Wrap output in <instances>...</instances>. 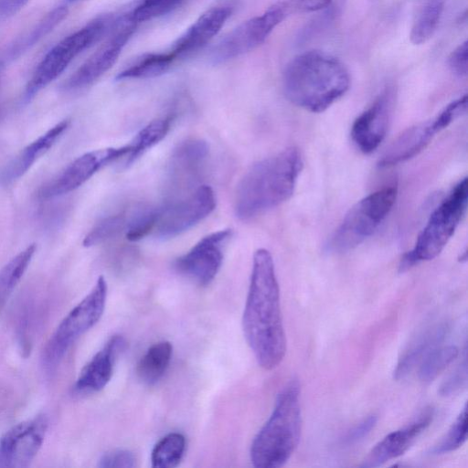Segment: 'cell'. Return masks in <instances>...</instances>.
<instances>
[{"label": "cell", "mask_w": 468, "mask_h": 468, "mask_svg": "<svg viewBox=\"0 0 468 468\" xmlns=\"http://www.w3.org/2000/svg\"><path fill=\"white\" fill-rule=\"evenodd\" d=\"M242 329L260 367L266 370L277 367L286 352V337L274 263L266 249L253 255Z\"/></svg>", "instance_id": "obj_1"}, {"label": "cell", "mask_w": 468, "mask_h": 468, "mask_svg": "<svg viewBox=\"0 0 468 468\" xmlns=\"http://www.w3.org/2000/svg\"><path fill=\"white\" fill-rule=\"evenodd\" d=\"M302 167V154L295 147L253 164L236 188V217L250 220L289 199Z\"/></svg>", "instance_id": "obj_2"}, {"label": "cell", "mask_w": 468, "mask_h": 468, "mask_svg": "<svg viewBox=\"0 0 468 468\" xmlns=\"http://www.w3.org/2000/svg\"><path fill=\"white\" fill-rule=\"evenodd\" d=\"M282 84L291 102L306 111L321 112L346 92L350 76L336 58L310 50L294 57L288 63Z\"/></svg>", "instance_id": "obj_3"}, {"label": "cell", "mask_w": 468, "mask_h": 468, "mask_svg": "<svg viewBox=\"0 0 468 468\" xmlns=\"http://www.w3.org/2000/svg\"><path fill=\"white\" fill-rule=\"evenodd\" d=\"M299 392V382L292 379L278 394L272 413L251 443L254 467H282L297 448L302 431Z\"/></svg>", "instance_id": "obj_4"}, {"label": "cell", "mask_w": 468, "mask_h": 468, "mask_svg": "<svg viewBox=\"0 0 468 468\" xmlns=\"http://www.w3.org/2000/svg\"><path fill=\"white\" fill-rule=\"evenodd\" d=\"M468 200L467 178L461 180L430 216L412 250L401 258L400 272L437 257L463 217Z\"/></svg>", "instance_id": "obj_5"}, {"label": "cell", "mask_w": 468, "mask_h": 468, "mask_svg": "<svg viewBox=\"0 0 468 468\" xmlns=\"http://www.w3.org/2000/svg\"><path fill=\"white\" fill-rule=\"evenodd\" d=\"M116 18L101 16L56 44L38 63L28 80L24 100L29 101L41 90L54 81L83 50L97 42L112 26Z\"/></svg>", "instance_id": "obj_6"}, {"label": "cell", "mask_w": 468, "mask_h": 468, "mask_svg": "<svg viewBox=\"0 0 468 468\" xmlns=\"http://www.w3.org/2000/svg\"><path fill=\"white\" fill-rule=\"evenodd\" d=\"M397 186L379 189L356 203L325 244L329 253L348 251L370 237L391 210Z\"/></svg>", "instance_id": "obj_7"}, {"label": "cell", "mask_w": 468, "mask_h": 468, "mask_svg": "<svg viewBox=\"0 0 468 468\" xmlns=\"http://www.w3.org/2000/svg\"><path fill=\"white\" fill-rule=\"evenodd\" d=\"M107 282L100 276L91 291L63 318L48 340L41 356L43 367L53 370L72 344L101 319L106 303Z\"/></svg>", "instance_id": "obj_8"}, {"label": "cell", "mask_w": 468, "mask_h": 468, "mask_svg": "<svg viewBox=\"0 0 468 468\" xmlns=\"http://www.w3.org/2000/svg\"><path fill=\"white\" fill-rule=\"evenodd\" d=\"M286 18L281 3L277 2L263 14L242 22L221 38L210 50L209 61L224 63L252 51L263 44L273 29Z\"/></svg>", "instance_id": "obj_9"}, {"label": "cell", "mask_w": 468, "mask_h": 468, "mask_svg": "<svg viewBox=\"0 0 468 468\" xmlns=\"http://www.w3.org/2000/svg\"><path fill=\"white\" fill-rule=\"evenodd\" d=\"M467 109V95L449 103L431 119L403 132L386 150L378 162L388 167L407 161L420 153L441 131L462 116Z\"/></svg>", "instance_id": "obj_10"}, {"label": "cell", "mask_w": 468, "mask_h": 468, "mask_svg": "<svg viewBox=\"0 0 468 468\" xmlns=\"http://www.w3.org/2000/svg\"><path fill=\"white\" fill-rule=\"evenodd\" d=\"M215 207L213 189L207 185L198 186L186 197L161 206L155 234L161 239L176 237L203 220Z\"/></svg>", "instance_id": "obj_11"}, {"label": "cell", "mask_w": 468, "mask_h": 468, "mask_svg": "<svg viewBox=\"0 0 468 468\" xmlns=\"http://www.w3.org/2000/svg\"><path fill=\"white\" fill-rule=\"evenodd\" d=\"M129 146L107 147L87 152L68 165L39 192L40 197L53 198L74 191L105 165L126 157Z\"/></svg>", "instance_id": "obj_12"}, {"label": "cell", "mask_w": 468, "mask_h": 468, "mask_svg": "<svg viewBox=\"0 0 468 468\" xmlns=\"http://www.w3.org/2000/svg\"><path fill=\"white\" fill-rule=\"evenodd\" d=\"M231 236L230 229L205 236L186 253L176 260V271L198 285L209 284L221 267L223 250Z\"/></svg>", "instance_id": "obj_13"}, {"label": "cell", "mask_w": 468, "mask_h": 468, "mask_svg": "<svg viewBox=\"0 0 468 468\" xmlns=\"http://www.w3.org/2000/svg\"><path fill=\"white\" fill-rule=\"evenodd\" d=\"M45 414L13 426L0 439V467H27L37 454L48 430Z\"/></svg>", "instance_id": "obj_14"}, {"label": "cell", "mask_w": 468, "mask_h": 468, "mask_svg": "<svg viewBox=\"0 0 468 468\" xmlns=\"http://www.w3.org/2000/svg\"><path fill=\"white\" fill-rule=\"evenodd\" d=\"M115 27V33L67 80L66 90H81L93 84L116 63L136 26L120 16L116 19Z\"/></svg>", "instance_id": "obj_15"}, {"label": "cell", "mask_w": 468, "mask_h": 468, "mask_svg": "<svg viewBox=\"0 0 468 468\" xmlns=\"http://www.w3.org/2000/svg\"><path fill=\"white\" fill-rule=\"evenodd\" d=\"M392 107L393 93L387 90L355 120L351 128V137L356 147L364 154L374 152L384 140Z\"/></svg>", "instance_id": "obj_16"}, {"label": "cell", "mask_w": 468, "mask_h": 468, "mask_svg": "<svg viewBox=\"0 0 468 468\" xmlns=\"http://www.w3.org/2000/svg\"><path fill=\"white\" fill-rule=\"evenodd\" d=\"M433 419L432 408L425 409L416 420L379 441L364 459L361 467H378L404 454Z\"/></svg>", "instance_id": "obj_17"}, {"label": "cell", "mask_w": 468, "mask_h": 468, "mask_svg": "<svg viewBox=\"0 0 468 468\" xmlns=\"http://www.w3.org/2000/svg\"><path fill=\"white\" fill-rule=\"evenodd\" d=\"M126 348V341L120 335H112L80 371L74 391L90 394L102 389L110 381L114 364Z\"/></svg>", "instance_id": "obj_18"}, {"label": "cell", "mask_w": 468, "mask_h": 468, "mask_svg": "<svg viewBox=\"0 0 468 468\" xmlns=\"http://www.w3.org/2000/svg\"><path fill=\"white\" fill-rule=\"evenodd\" d=\"M231 13L229 5L207 9L174 42L169 51L178 59L199 50L220 31Z\"/></svg>", "instance_id": "obj_19"}, {"label": "cell", "mask_w": 468, "mask_h": 468, "mask_svg": "<svg viewBox=\"0 0 468 468\" xmlns=\"http://www.w3.org/2000/svg\"><path fill=\"white\" fill-rule=\"evenodd\" d=\"M70 121L65 119L25 146L0 172V183L9 186L21 178L44 155L68 129Z\"/></svg>", "instance_id": "obj_20"}, {"label": "cell", "mask_w": 468, "mask_h": 468, "mask_svg": "<svg viewBox=\"0 0 468 468\" xmlns=\"http://www.w3.org/2000/svg\"><path fill=\"white\" fill-rule=\"evenodd\" d=\"M447 326L437 324L418 334L401 353L393 371L395 379L406 378L444 338Z\"/></svg>", "instance_id": "obj_21"}, {"label": "cell", "mask_w": 468, "mask_h": 468, "mask_svg": "<svg viewBox=\"0 0 468 468\" xmlns=\"http://www.w3.org/2000/svg\"><path fill=\"white\" fill-rule=\"evenodd\" d=\"M208 145L201 139L181 144L172 157L171 173L177 179L195 180L208 155Z\"/></svg>", "instance_id": "obj_22"}, {"label": "cell", "mask_w": 468, "mask_h": 468, "mask_svg": "<svg viewBox=\"0 0 468 468\" xmlns=\"http://www.w3.org/2000/svg\"><path fill=\"white\" fill-rule=\"evenodd\" d=\"M175 60V56L169 50L167 52L145 53L120 71L116 75L115 80H122L158 77L167 72Z\"/></svg>", "instance_id": "obj_23"}, {"label": "cell", "mask_w": 468, "mask_h": 468, "mask_svg": "<svg viewBox=\"0 0 468 468\" xmlns=\"http://www.w3.org/2000/svg\"><path fill=\"white\" fill-rule=\"evenodd\" d=\"M172 352L173 346L168 341L152 345L136 366L138 378L148 385L157 382L168 367Z\"/></svg>", "instance_id": "obj_24"}, {"label": "cell", "mask_w": 468, "mask_h": 468, "mask_svg": "<svg viewBox=\"0 0 468 468\" xmlns=\"http://www.w3.org/2000/svg\"><path fill=\"white\" fill-rule=\"evenodd\" d=\"M36 249V244L28 245L0 269V313L27 271Z\"/></svg>", "instance_id": "obj_25"}, {"label": "cell", "mask_w": 468, "mask_h": 468, "mask_svg": "<svg viewBox=\"0 0 468 468\" xmlns=\"http://www.w3.org/2000/svg\"><path fill=\"white\" fill-rule=\"evenodd\" d=\"M171 122L172 118L167 116L155 119L142 128L127 144L129 153L125 157V165L133 162L144 152L163 140L170 129Z\"/></svg>", "instance_id": "obj_26"}, {"label": "cell", "mask_w": 468, "mask_h": 468, "mask_svg": "<svg viewBox=\"0 0 468 468\" xmlns=\"http://www.w3.org/2000/svg\"><path fill=\"white\" fill-rule=\"evenodd\" d=\"M445 0H427L420 11L410 34L411 43L421 45L436 31L440 23Z\"/></svg>", "instance_id": "obj_27"}, {"label": "cell", "mask_w": 468, "mask_h": 468, "mask_svg": "<svg viewBox=\"0 0 468 468\" xmlns=\"http://www.w3.org/2000/svg\"><path fill=\"white\" fill-rule=\"evenodd\" d=\"M186 450V439L179 432H170L154 445L151 463L153 468H174L181 462Z\"/></svg>", "instance_id": "obj_28"}, {"label": "cell", "mask_w": 468, "mask_h": 468, "mask_svg": "<svg viewBox=\"0 0 468 468\" xmlns=\"http://www.w3.org/2000/svg\"><path fill=\"white\" fill-rule=\"evenodd\" d=\"M458 347L450 345L432 349L422 360L419 378L429 383L434 380L458 356Z\"/></svg>", "instance_id": "obj_29"}, {"label": "cell", "mask_w": 468, "mask_h": 468, "mask_svg": "<svg viewBox=\"0 0 468 468\" xmlns=\"http://www.w3.org/2000/svg\"><path fill=\"white\" fill-rule=\"evenodd\" d=\"M184 0H141L127 14L122 16L125 22L137 26L166 15L178 7Z\"/></svg>", "instance_id": "obj_30"}, {"label": "cell", "mask_w": 468, "mask_h": 468, "mask_svg": "<svg viewBox=\"0 0 468 468\" xmlns=\"http://www.w3.org/2000/svg\"><path fill=\"white\" fill-rule=\"evenodd\" d=\"M127 222L123 214L111 215L101 218L85 236L83 246H95L114 238L125 230Z\"/></svg>", "instance_id": "obj_31"}, {"label": "cell", "mask_w": 468, "mask_h": 468, "mask_svg": "<svg viewBox=\"0 0 468 468\" xmlns=\"http://www.w3.org/2000/svg\"><path fill=\"white\" fill-rule=\"evenodd\" d=\"M467 439V405L464 404L459 415L446 434L431 450V454H444L460 448Z\"/></svg>", "instance_id": "obj_32"}, {"label": "cell", "mask_w": 468, "mask_h": 468, "mask_svg": "<svg viewBox=\"0 0 468 468\" xmlns=\"http://www.w3.org/2000/svg\"><path fill=\"white\" fill-rule=\"evenodd\" d=\"M161 207H145L137 211L127 222L126 238L137 241L154 230L160 216Z\"/></svg>", "instance_id": "obj_33"}, {"label": "cell", "mask_w": 468, "mask_h": 468, "mask_svg": "<svg viewBox=\"0 0 468 468\" xmlns=\"http://www.w3.org/2000/svg\"><path fill=\"white\" fill-rule=\"evenodd\" d=\"M468 369L466 355L463 360L453 369V371L441 384L438 393L442 397L452 396L467 385Z\"/></svg>", "instance_id": "obj_34"}, {"label": "cell", "mask_w": 468, "mask_h": 468, "mask_svg": "<svg viewBox=\"0 0 468 468\" xmlns=\"http://www.w3.org/2000/svg\"><path fill=\"white\" fill-rule=\"evenodd\" d=\"M98 466L101 468H133L135 466V457L128 450H112L100 458Z\"/></svg>", "instance_id": "obj_35"}, {"label": "cell", "mask_w": 468, "mask_h": 468, "mask_svg": "<svg viewBox=\"0 0 468 468\" xmlns=\"http://www.w3.org/2000/svg\"><path fill=\"white\" fill-rule=\"evenodd\" d=\"M332 0H284L280 1L287 16L296 14L322 10L331 5Z\"/></svg>", "instance_id": "obj_36"}, {"label": "cell", "mask_w": 468, "mask_h": 468, "mask_svg": "<svg viewBox=\"0 0 468 468\" xmlns=\"http://www.w3.org/2000/svg\"><path fill=\"white\" fill-rule=\"evenodd\" d=\"M448 65L451 70L459 77L468 73V42L460 44L450 55Z\"/></svg>", "instance_id": "obj_37"}, {"label": "cell", "mask_w": 468, "mask_h": 468, "mask_svg": "<svg viewBox=\"0 0 468 468\" xmlns=\"http://www.w3.org/2000/svg\"><path fill=\"white\" fill-rule=\"evenodd\" d=\"M377 421V416H368L355 427H353L349 431H347L343 439V443L350 445L360 441L370 433V431L376 426Z\"/></svg>", "instance_id": "obj_38"}, {"label": "cell", "mask_w": 468, "mask_h": 468, "mask_svg": "<svg viewBox=\"0 0 468 468\" xmlns=\"http://www.w3.org/2000/svg\"><path fill=\"white\" fill-rule=\"evenodd\" d=\"M28 0H0V14L11 15L21 9Z\"/></svg>", "instance_id": "obj_39"}, {"label": "cell", "mask_w": 468, "mask_h": 468, "mask_svg": "<svg viewBox=\"0 0 468 468\" xmlns=\"http://www.w3.org/2000/svg\"><path fill=\"white\" fill-rule=\"evenodd\" d=\"M69 3H73L75 1H78V0H67Z\"/></svg>", "instance_id": "obj_40"}]
</instances>
